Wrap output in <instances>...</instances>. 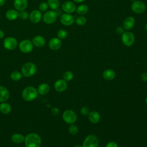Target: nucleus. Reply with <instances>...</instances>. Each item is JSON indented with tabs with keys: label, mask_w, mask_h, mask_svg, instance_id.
<instances>
[{
	"label": "nucleus",
	"mask_w": 147,
	"mask_h": 147,
	"mask_svg": "<svg viewBox=\"0 0 147 147\" xmlns=\"http://www.w3.org/2000/svg\"><path fill=\"white\" fill-rule=\"evenodd\" d=\"M63 118L64 121L69 124H72L76 122L77 115L76 113L71 110H67L63 114Z\"/></svg>",
	"instance_id": "nucleus-8"
},
{
	"label": "nucleus",
	"mask_w": 147,
	"mask_h": 147,
	"mask_svg": "<svg viewBox=\"0 0 147 147\" xmlns=\"http://www.w3.org/2000/svg\"><path fill=\"white\" fill-rule=\"evenodd\" d=\"M54 88L58 92H63L67 88V83L64 79H59L54 84Z\"/></svg>",
	"instance_id": "nucleus-16"
},
{
	"label": "nucleus",
	"mask_w": 147,
	"mask_h": 147,
	"mask_svg": "<svg viewBox=\"0 0 147 147\" xmlns=\"http://www.w3.org/2000/svg\"><path fill=\"white\" fill-rule=\"evenodd\" d=\"M5 3V0H0V7L2 6Z\"/></svg>",
	"instance_id": "nucleus-41"
},
{
	"label": "nucleus",
	"mask_w": 147,
	"mask_h": 147,
	"mask_svg": "<svg viewBox=\"0 0 147 147\" xmlns=\"http://www.w3.org/2000/svg\"><path fill=\"white\" fill-rule=\"evenodd\" d=\"M4 36H5V33H4L3 31L0 29V39L3 38L4 37Z\"/></svg>",
	"instance_id": "nucleus-40"
},
{
	"label": "nucleus",
	"mask_w": 147,
	"mask_h": 147,
	"mask_svg": "<svg viewBox=\"0 0 147 147\" xmlns=\"http://www.w3.org/2000/svg\"><path fill=\"white\" fill-rule=\"evenodd\" d=\"M21 71L22 76L25 77H30L36 74L37 67L34 63L29 61L22 65Z\"/></svg>",
	"instance_id": "nucleus-3"
},
{
	"label": "nucleus",
	"mask_w": 147,
	"mask_h": 147,
	"mask_svg": "<svg viewBox=\"0 0 147 147\" xmlns=\"http://www.w3.org/2000/svg\"><path fill=\"white\" fill-rule=\"evenodd\" d=\"M73 1L76 3H80V2H83L84 0H73Z\"/></svg>",
	"instance_id": "nucleus-42"
},
{
	"label": "nucleus",
	"mask_w": 147,
	"mask_h": 147,
	"mask_svg": "<svg viewBox=\"0 0 147 147\" xmlns=\"http://www.w3.org/2000/svg\"><path fill=\"white\" fill-rule=\"evenodd\" d=\"M131 9L133 12L137 14H141L145 11L146 6L145 3L140 1H133L131 5Z\"/></svg>",
	"instance_id": "nucleus-10"
},
{
	"label": "nucleus",
	"mask_w": 147,
	"mask_h": 147,
	"mask_svg": "<svg viewBox=\"0 0 147 147\" xmlns=\"http://www.w3.org/2000/svg\"><path fill=\"white\" fill-rule=\"evenodd\" d=\"M50 91V86L47 83H41L40 84L38 88H37V91L38 93L40 95H44L47 94Z\"/></svg>",
	"instance_id": "nucleus-21"
},
{
	"label": "nucleus",
	"mask_w": 147,
	"mask_h": 147,
	"mask_svg": "<svg viewBox=\"0 0 147 147\" xmlns=\"http://www.w3.org/2000/svg\"><path fill=\"white\" fill-rule=\"evenodd\" d=\"M26 147H40L42 141L40 136L35 133H30L25 137Z\"/></svg>",
	"instance_id": "nucleus-1"
},
{
	"label": "nucleus",
	"mask_w": 147,
	"mask_h": 147,
	"mask_svg": "<svg viewBox=\"0 0 147 147\" xmlns=\"http://www.w3.org/2000/svg\"><path fill=\"white\" fill-rule=\"evenodd\" d=\"M135 19L131 16H129L126 17L123 23V28L126 30H129L131 29L134 26Z\"/></svg>",
	"instance_id": "nucleus-18"
},
{
	"label": "nucleus",
	"mask_w": 147,
	"mask_h": 147,
	"mask_svg": "<svg viewBox=\"0 0 147 147\" xmlns=\"http://www.w3.org/2000/svg\"><path fill=\"white\" fill-rule=\"evenodd\" d=\"M115 31H116V33L118 34H122V33L124 32H123V29L122 28V27H121V26H118V27H117V28H116V30H115Z\"/></svg>",
	"instance_id": "nucleus-37"
},
{
	"label": "nucleus",
	"mask_w": 147,
	"mask_h": 147,
	"mask_svg": "<svg viewBox=\"0 0 147 147\" xmlns=\"http://www.w3.org/2000/svg\"><path fill=\"white\" fill-rule=\"evenodd\" d=\"M47 3L48 6L52 10H55L60 6V2L59 0H48Z\"/></svg>",
	"instance_id": "nucleus-27"
},
{
	"label": "nucleus",
	"mask_w": 147,
	"mask_h": 147,
	"mask_svg": "<svg viewBox=\"0 0 147 147\" xmlns=\"http://www.w3.org/2000/svg\"><path fill=\"white\" fill-rule=\"evenodd\" d=\"M37 90L33 86L25 87L22 92V97L25 101L30 102L34 100L38 96Z\"/></svg>",
	"instance_id": "nucleus-2"
},
{
	"label": "nucleus",
	"mask_w": 147,
	"mask_h": 147,
	"mask_svg": "<svg viewBox=\"0 0 147 147\" xmlns=\"http://www.w3.org/2000/svg\"><path fill=\"white\" fill-rule=\"evenodd\" d=\"M42 17L41 13L39 10H33L29 14V20L33 24L38 23L41 21Z\"/></svg>",
	"instance_id": "nucleus-12"
},
{
	"label": "nucleus",
	"mask_w": 147,
	"mask_h": 147,
	"mask_svg": "<svg viewBox=\"0 0 147 147\" xmlns=\"http://www.w3.org/2000/svg\"><path fill=\"white\" fill-rule=\"evenodd\" d=\"M57 15L54 10H49L46 11L42 16V20L46 24H53L56 19Z\"/></svg>",
	"instance_id": "nucleus-7"
},
{
	"label": "nucleus",
	"mask_w": 147,
	"mask_h": 147,
	"mask_svg": "<svg viewBox=\"0 0 147 147\" xmlns=\"http://www.w3.org/2000/svg\"><path fill=\"white\" fill-rule=\"evenodd\" d=\"M57 38L59 39H64L67 36V32L64 29H60L58 31L57 33Z\"/></svg>",
	"instance_id": "nucleus-31"
},
{
	"label": "nucleus",
	"mask_w": 147,
	"mask_h": 147,
	"mask_svg": "<svg viewBox=\"0 0 147 147\" xmlns=\"http://www.w3.org/2000/svg\"><path fill=\"white\" fill-rule=\"evenodd\" d=\"M10 93L9 90L4 86H0V102H4L9 99Z\"/></svg>",
	"instance_id": "nucleus-19"
},
{
	"label": "nucleus",
	"mask_w": 147,
	"mask_h": 147,
	"mask_svg": "<svg viewBox=\"0 0 147 147\" xmlns=\"http://www.w3.org/2000/svg\"><path fill=\"white\" fill-rule=\"evenodd\" d=\"M13 6L16 10L18 11L25 10L28 6V0H14Z\"/></svg>",
	"instance_id": "nucleus-13"
},
{
	"label": "nucleus",
	"mask_w": 147,
	"mask_h": 147,
	"mask_svg": "<svg viewBox=\"0 0 147 147\" xmlns=\"http://www.w3.org/2000/svg\"><path fill=\"white\" fill-rule=\"evenodd\" d=\"M48 5L47 3V2H41L40 5H39V6H38V10L42 12V11H45L47 10L48 8Z\"/></svg>",
	"instance_id": "nucleus-34"
},
{
	"label": "nucleus",
	"mask_w": 147,
	"mask_h": 147,
	"mask_svg": "<svg viewBox=\"0 0 147 147\" xmlns=\"http://www.w3.org/2000/svg\"><path fill=\"white\" fill-rule=\"evenodd\" d=\"M145 103H146V104L147 105V97L146 98V99H145Z\"/></svg>",
	"instance_id": "nucleus-45"
},
{
	"label": "nucleus",
	"mask_w": 147,
	"mask_h": 147,
	"mask_svg": "<svg viewBox=\"0 0 147 147\" xmlns=\"http://www.w3.org/2000/svg\"><path fill=\"white\" fill-rule=\"evenodd\" d=\"M106 147H118V145L116 142H113V141H111V142H108L106 144Z\"/></svg>",
	"instance_id": "nucleus-36"
},
{
	"label": "nucleus",
	"mask_w": 147,
	"mask_h": 147,
	"mask_svg": "<svg viewBox=\"0 0 147 147\" xmlns=\"http://www.w3.org/2000/svg\"><path fill=\"white\" fill-rule=\"evenodd\" d=\"M122 43L127 47H130L134 42V35L130 32L126 31L123 32L122 34Z\"/></svg>",
	"instance_id": "nucleus-9"
},
{
	"label": "nucleus",
	"mask_w": 147,
	"mask_h": 147,
	"mask_svg": "<svg viewBox=\"0 0 147 147\" xmlns=\"http://www.w3.org/2000/svg\"><path fill=\"white\" fill-rule=\"evenodd\" d=\"M88 11V6L85 4L79 5L76 9V12L80 15H84Z\"/></svg>",
	"instance_id": "nucleus-26"
},
{
	"label": "nucleus",
	"mask_w": 147,
	"mask_h": 147,
	"mask_svg": "<svg viewBox=\"0 0 147 147\" xmlns=\"http://www.w3.org/2000/svg\"><path fill=\"white\" fill-rule=\"evenodd\" d=\"M115 76V72L111 69H107L103 71V77L107 80H113Z\"/></svg>",
	"instance_id": "nucleus-25"
},
{
	"label": "nucleus",
	"mask_w": 147,
	"mask_h": 147,
	"mask_svg": "<svg viewBox=\"0 0 147 147\" xmlns=\"http://www.w3.org/2000/svg\"><path fill=\"white\" fill-rule=\"evenodd\" d=\"M11 110V106L5 102H1L0 104V111L3 114H7L10 113Z\"/></svg>",
	"instance_id": "nucleus-24"
},
{
	"label": "nucleus",
	"mask_w": 147,
	"mask_h": 147,
	"mask_svg": "<svg viewBox=\"0 0 147 147\" xmlns=\"http://www.w3.org/2000/svg\"><path fill=\"white\" fill-rule=\"evenodd\" d=\"M22 77V74L21 72L18 71H14L10 74V78L12 80L17 82L21 79Z\"/></svg>",
	"instance_id": "nucleus-28"
},
{
	"label": "nucleus",
	"mask_w": 147,
	"mask_h": 147,
	"mask_svg": "<svg viewBox=\"0 0 147 147\" xmlns=\"http://www.w3.org/2000/svg\"><path fill=\"white\" fill-rule=\"evenodd\" d=\"M75 22L76 23V24L79 25H84L86 22H87V20L86 18V17H83V16H80L76 18Z\"/></svg>",
	"instance_id": "nucleus-30"
},
{
	"label": "nucleus",
	"mask_w": 147,
	"mask_h": 147,
	"mask_svg": "<svg viewBox=\"0 0 147 147\" xmlns=\"http://www.w3.org/2000/svg\"><path fill=\"white\" fill-rule=\"evenodd\" d=\"M60 21L64 25L70 26L74 23L75 18L72 15L68 13H64L60 16Z\"/></svg>",
	"instance_id": "nucleus-11"
},
{
	"label": "nucleus",
	"mask_w": 147,
	"mask_h": 147,
	"mask_svg": "<svg viewBox=\"0 0 147 147\" xmlns=\"http://www.w3.org/2000/svg\"><path fill=\"white\" fill-rule=\"evenodd\" d=\"M18 45V41L13 37H7L5 38L3 41V47L9 51L14 50Z\"/></svg>",
	"instance_id": "nucleus-6"
},
{
	"label": "nucleus",
	"mask_w": 147,
	"mask_h": 147,
	"mask_svg": "<svg viewBox=\"0 0 147 147\" xmlns=\"http://www.w3.org/2000/svg\"><path fill=\"white\" fill-rule=\"evenodd\" d=\"M144 29H145V30H147V24L145 25V26H144Z\"/></svg>",
	"instance_id": "nucleus-44"
},
{
	"label": "nucleus",
	"mask_w": 147,
	"mask_h": 147,
	"mask_svg": "<svg viewBox=\"0 0 147 147\" xmlns=\"http://www.w3.org/2000/svg\"><path fill=\"white\" fill-rule=\"evenodd\" d=\"M18 17H20V19L22 20H26L29 18V14L25 10H22L20 11L18 14Z\"/></svg>",
	"instance_id": "nucleus-33"
},
{
	"label": "nucleus",
	"mask_w": 147,
	"mask_h": 147,
	"mask_svg": "<svg viewBox=\"0 0 147 147\" xmlns=\"http://www.w3.org/2000/svg\"><path fill=\"white\" fill-rule=\"evenodd\" d=\"M33 44L32 42L28 39L23 40L18 44L20 50L24 53H29L33 49Z\"/></svg>",
	"instance_id": "nucleus-4"
},
{
	"label": "nucleus",
	"mask_w": 147,
	"mask_h": 147,
	"mask_svg": "<svg viewBox=\"0 0 147 147\" xmlns=\"http://www.w3.org/2000/svg\"><path fill=\"white\" fill-rule=\"evenodd\" d=\"M74 147H83V146H82V145H75V146H74Z\"/></svg>",
	"instance_id": "nucleus-43"
},
{
	"label": "nucleus",
	"mask_w": 147,
	"mask_h": 147,
	"mask_svg": "<svg viewBox=\"0 0 147 147\" xmlns=\"http://www.w3.org/2000/svg\"><path fill=\"white\" fill-rule=\"evenodd\" d=\"M130 1H136V0H130Z\"/></svg>",
	"instance_id": "nucleus-46"
},
{
	"label": "nucleus",
	"mask_w": 147,
	"mask_h": 147,
	"mask_svg": "<svg viewBox=\"0 0 147 147\" xmlns=\"http://www.w3.org/2000/svg\"><path fill=\"white\" fill-rule=\"evenodd\" d=\"M18 11L14 9L8 10L5 14L6 18L10 21H13L16 20L18 17Z\"/></svg>",
	"instance_id": "nucleus-20"
},
{
	"label": "nucleus",
	"mask_w": 147,
	"mask_h": 147,
	"mask_svg": "<svg viewBox=\"0 0 147 147\" xmlns=\"http://www.w3.org/2000/svg\"><path fill=\"white\" fill-rule=\"evenodd\" d=\"M55 11V13H56V15H57V16H61L62 14H63V13H62V10H61V9H56L55 10H54Z\"/></svg>",
	"instance_id": "nucleus-39"
},
{
	"label": "nucleus",
	"mask_w": 147,
	"mask_h": 147,
	"mask_svg": "<svg viewBox=\"0 0 147 147\" xmlns=\"http://www.w3.org/2000/svg\"><path fill=\"white\" fill-rule=\"evenodd\" d=\"M68 131L69 133L72 135H75L78 132V127L74 124H71L68 128Z\"/></svg>",
	"instance_id": "nucleus-32"
},
{
	"label": "nucleus",
	"mask_w": 147,
	"mask_h": 147,
	"mask_svg": "<svg viewBox=\"0 0 147 147\" xmlns=\"http://www.w3.org/2000/svg\"><path fill=\"white\" fill-rule=\"evenodd\" d=\"M61 44L62 43L60 39L57 37L51 38L48 42V46L49 48L53 51H57L60 49Z\"/></svg>",
	"instance_id": "nucleus-15"
},
{
	"label": "nucleus",
	"mask_w": 147,
	"mask_h": 147,
	"mask_svg": "<svg viewBox=\"0 0 147 147\" xmlns=\"http://www.w3.org/2000/svg\"><path fill=\"white\" fill-rule=\"evenodd\" d=\"M141 79L144 81V82H147V74L146 73H144L141 75Z\"/></svg>",
	"instance_id": "nucleus-38"
},
{
	"label": "nucleus",
	"mask_w": 147,
	"mask_h": 147,
	"mask_svg": "<svg viewBox=\"0 0 147 147\" xmlns=\"http://www.w3.org/2000/svg\"><path fill=\"white\" fill-rule=\"evenodd\" d=\"M32 42L34 46L37 48H41L44 46L45 44V40L43 36L37 35L32 38Z\"/></svg>",
	"instance_id": "nucleus-17"
},
{
	"label": "nucleus",
	"mask_w": 147,
	"mask_h": 147,
	"mask_svg": "<svg viewBox=\"0 0 147 147\" xmlns=\"http://www.w3.org/2000/svg\"><path fill=\"white\" fill-rule=\"evenodd\" d=\"M98 138L96 136L92 134L87 136L83 142V147H98Z\"/></svg>",
	"instance_id": "nucleus-5"
},
{
	"label": "nucleus",
	"mask_w": 147,
	"mask_h": 147,
	"mask_svg": "<svg viewBox=\"0 0 147 147\" xmlns=\"http://www.w3.org/2000/svg\"><path fill=\"white\" fill-rule=\"evenodd\" d=\"M62 9L65 13H72L76 10V5L71 1H66L63 3Z\"/></svg>",
	"instance_id": "nucleus-14"
},
{
	"label": "nucleus",
	"mask_w": 147,
	"mask_h": 147,
	"mask_svg": "<svg viewBox=\"0 0 147 147\" xmlns=\"http://www.w3.org/2000/svg\"><path fill=\"white\" fill-rule=\"evenodd\" d=\"M25 137L20 133H14L11 137V140L15 144H21L24 142Z\"/></svg>",
	"instance_id": "nucleus-23"
},
{
	"label": "nucleus",
	"mask_w": 147,
	"mask_h": 147,
	"mask_svg": "<svg viewBox=\"0 0 147 147\" xmlns=\"http://www.w3.org/2000/svg\"><path fill=\"white\" fill-rule=\"evenodd\" d=\"M88 119L92 123H96L100 120V115L96 111H92L88 114Z\"/></svg>",
	"instance_id": "nucleus-22"
},
{
	"label": "nucleus",
	"mask_w": 147,
	"mask_h": 147,
	"mask_svg": "<svg viewBox=\"0 0 147 147\" xmlns=\"http://www.w3.org/2000/svg\"><path fill=\"white\" fill-rule=\"evenodd\" d=\"M89 109L88 107H83L81 108L80 109V113L82 114V115H87L89 114Z\"/></svg>",
	"instance_id": "nucleus-35"
},
{
	"label": "nucleus",
	"mask_w": 147,
	"mask_h": 147,
	"mask_svg": "<svg viewBox=\"0 0 147 147\" xmlns=\"http://www.w3.org/2000/svg\"><path fill=\"white\" fill-rule=\"evenodd\" d=\"M74 77V74L71 71H66L63 74V79L66 82L70 81Z\"/></svg>",
	"instance_id": "nucleus-29"
}]
</instances>
